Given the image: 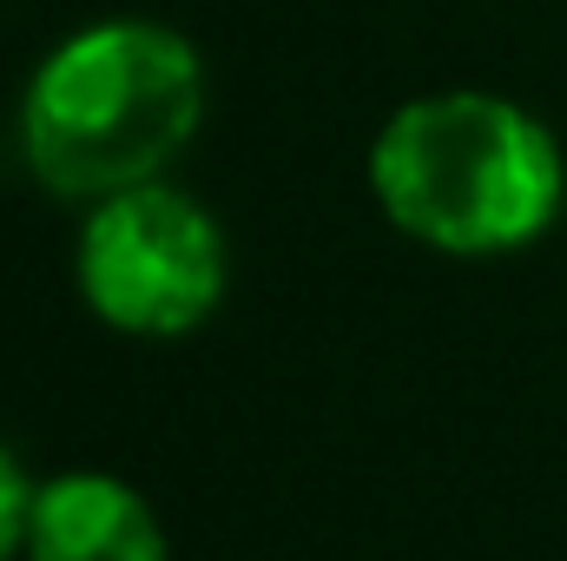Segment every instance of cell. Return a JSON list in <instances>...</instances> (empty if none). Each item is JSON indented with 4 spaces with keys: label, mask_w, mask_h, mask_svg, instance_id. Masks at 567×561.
I'll return each mask as SVG.
<instances>
[{
    "label": "cell",
    "mask_w": 567,
    "mask_h": 561,
    "mask_svg": "<svg viewBox=\"0 0 567 561\" xmlns=\"http://www.w3.org/2000/svg\"><path fill=\"white\" fill-rule=\"evenodd\" d=\"M370 192L396 232L449 258L535 245L567 192L555 133L502 93H423L370 145Z\"/></svg>",
    "instance_id": "7a4b0ae2"
},
{
    "label": "cell",
    "mask_w": 567,
    "mask_h": 561,
    "mask_svg": "<svg viewBox=\"0 0 567 561\" xmlns=\"http://www.w3.org/2000/svg\"><path fill=\"white\" fill-rule=\"evenodd\" d=\"M27 509H33V482L0 449V561H13V549H27Z\"/></svg>",
    "instance_id": "5b68a950"
},
{
    "label": "cell",
    "mask_w": 567,
    "mask_h": 561,
    "mask_svg": "<svg viewBox=\"0 0 567 561\" xmlns=\"http://www.w3.org/2000/svg\"><path fill=\"white\" fill-rule=\"evenodd\" d=\"M73 272L100 324L126 337H185L225 297V238L198 198L158 178L86 212Z\"/></svg>",
    "instance_id": "3957f363"
},
{
    "label": "cell",
    "mask_w": 567,
    "mask_h": 561,
    "mask_svg": "<svg viewBox=\"0 0 567 561\" xmlns=\"http://www.w3.org/2000/svg\"><path fill=\"white\" fill-rule=\"evenodd\" d=\"M27 561H165V529L120 476L73 469L33 489Z\"/></svg>",
    "instance_id": "277c9868"
},
{
    "label": "cell",
    "mask_w": 567,
    "mask_h": 561,
    "mask_svg": "<svg viewBox=\"0 0 567 561\" xmlns=\"http://www.w3.org/2000/svg\"><path fill=\"white\" fill-rule=\"evenodd\" d=\"M205 120V67L158 20H100L66 33L20 100L27 172L53 198H120L158 185Z\"/></svg>",
    "instance_id": "6da1fadb"
}]
</instances>
